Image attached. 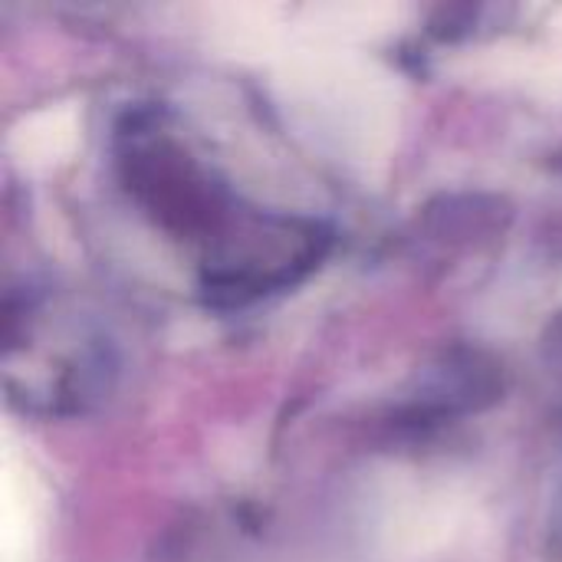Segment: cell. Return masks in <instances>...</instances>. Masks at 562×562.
Wrapping results in <instances>:
<instances>
[{
    "instance_id": "1",
    "label": "cell",
    "mask_w": 562,
    "mask_h": 562,
    "mask_svg": "<svg viewBox=\"0 0 562 562\" xmlns=\"http://www.w3.org/2000/svg\"><path fill=\"white\" fill-rule=\"evenodd\" d=\"M497 211H504L501 201L494 198H481V194H468V198H441L438 204L428 207V221L438 234H461V237H471V234H481V231H491L497 224Z\"/></svg>"
}]
</instances>
